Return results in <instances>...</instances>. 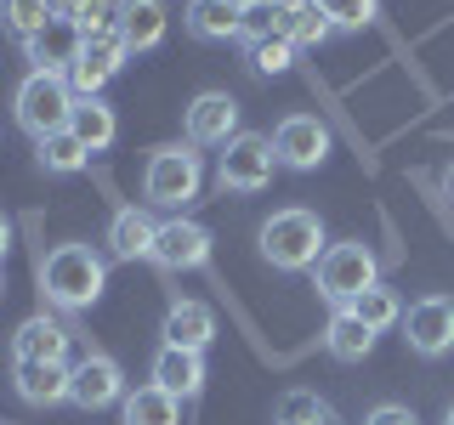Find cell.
Here are the masks:
<instances>
[{
	"instance_id": "cell-40",
	"label": "cell",
	"mask_w": 454,
	"mask_h": 425,
	"mask_svg": "<svg viewBox=\"0 0 454 425\" xmlns=\"http://www.w3.org/2000/svg\"><path fill=\"white\" fill-rule=\"evenodd\" d=\"M0 295H6V273H0Z\"/></svg>"
},
{
	"instance_id": "cell-27",
	"label": "cell",
	"mask_w": 454,
	"mask_h": 425,
	"mask_svg": "<svg viewBox=\"0 0 454 425\" xmlns=\"http://www.w3.org/2000/svg\"><path fill=\"white\" fill-rule=\"evenodd\" d=\"M273 35H284V6H273V0H245L239 6V40L255 46V40H273Z\"/></svg>"
},
{
	"instance_id": "cell-26",
	"label": "cell",
	"mask_w": 454,
	"mask_h": 425,
	"mask_svg": "<svg viewBox=\"0 0 454 425\" xmlns=\"http://www.w3.org/2000/svg\"><path fill=\"white\" fill-rule=\"evenodd\" d=\"M324 414H335L330 403H324L318 391H307V386H295V391H284L278 403H273V425H318Z\"/></svg>"
},
{
	"instance_id": "cell-8",
	"label": "cell",
	"mask_w": 454,
	"mask_h": 425,
	"mask_svg": "<svg viewBox=\"0 0 454 425\" xmlns=\"http://www.w3.org/2000/svg\"><path fill=\"white\" fill-rule=\"evenodd\" d=\"M148 261L165 267V273H199L210 261V233L188 216H170V221H160V238H153Z\"/></svg>"
},
{
	"instance_id": "cell-33",
	"label": "cell",
	"mask_w": 454,
	"mask_h": 425,
	"mask_svg": "<svg viewBox=\"0 0 454 425\" xmlns=\"http://www.w3.org/2000/svg\"><path fill=\"white\" fill-rule=\"evenodd\" d=\"M364 425H420L415 420V408H403V403H380V408H369Z\"/></svg>"
},
{
	"instance_id": "cell-2",
	"label": "cell",
	"mask_w": 454,
	"mask_h": 425,
	"mask_svg": "<svg viewBox=\"0 0 454 425\" xmlns=\"http://www.w3.org/2000/svg\"><path fill=\"white\" fill-rule=\"evenodd\" d=\"M324 255V221L312 210H278L262 221V261L278 273H307Z\"/></svg>"
},
{
	"instance_id": "cell-13",
	"label": "cell",
	"mask_w": 454,
	"mask_h": 425,
	"mask_svg": "<svg viewBox=\"0 0 454 425\" xmlns=\"http://www.w3.org/2000/svg\"><path fill=\"white\" fill-rule=\"evenodd\" d=\"M153 238H160V221H153L148 210H137V205H120L108 216L103 244H108L114 261H148V255H153Z\"/></svg>"
},
{
	"instance_id": "cell-22",
	"label": "cell",
	"mask_w": 454,
	"mask_h": 425,
	"mask_svg": "<svg viewBox=\"0 0 454 425\" xmlns=\"http://www.w3.org/2000/svg\"><path fill=\"white\" fill-rule=\"evenodd\" d=\"M68 131H74L91 153H103V148H114V136H120V120H114V108L103 103V97H80Z\"/></svg>"
},
{
	"instance_id": "cell-41",
	"label": "cell",
	"mask_w": 454,
	"mask_h": 425,
	"mask_svg": "<svg viewBox=\"0 0 454 425\" xmlns=\"http://www.w3.org/2000/svg\"><path fill=\"white\" fill-rule=\"evenodd\" d=\"M227 6H245V0H227Z\"/></svg>"
},
{
	"instance_id": "cell-38",
	"label": "cell",
	"mask_w": 454,
	"mask_h": 425,
	"mask_svg": "<svg viewBox=\"0 0 454 425\" xmlns=\"http://www.w3.org/2000/svg\"><path fill=\"white\" fill-rule=\"evenodd\" d=\"M318 425H340V420H335V414H324V420H318Z\"/></svg>"
},
{
	"instance_id": "cell-6",
	"label": "cell",
	"mask_w": 454,
	"mask_h": 425,
	"mask_svg": "<svg viewBox=\"0 0 454 425\" xmlns=\"http://www.w3.org/2000/svg\"><path fill=\"white\" fill-rule=\"evenodd\" d=\"M273 170H278L273 136L239 131V136L222 148V159H216V182H222V193H262L267 182H273Z\"/></svg>"
},
{
	"instance_id": "cell-1",
	"label": "cell",
	"mask_w": 454,
	"mask_h": 425,
	"mask_svg": "<svg viewBox=\"0 0 454 425\" xmlns=\"http://www.w3.org/2000/svg\"><path fill=\"white\" fill-rule=\"evenodd\" d=\"M103 283H108V261L91 244H57L40 261V295L57 312H91L103 301Z\"/></svg>"
},
{
	"instance_id": "cell-11",
	"label": "cell",
	"mask_w": 454,
	"mask_h": 425,
	"mask_svg": "<svg viewBox=\"0 0 454 425\" xmlns=\"http://www.w3.org/2000/svg\"><path fill=\"white\" fill-rule=\"evenodd\" d=\"M273 153L284 170H318L330 159V131H324L312 113H290V120H278L273 131Z\"/></svg>"
},
{
	"instance_id": "cell-32",
	"label": "cell",
	"mask_w": 454,
	"mask_h": 425,
	"mask_svg": "<svg viewBox=\"0 0 454 425\" xmlns=\"http://www.w3.org/2000/svg\"><path fill=\"white\" fill-rule=\"evenodd\" d=\"M68 18H74L85 35H108V28H120V0H80Z\"/></svg>"
},
{
	"instance_id": "cell-9",
	"label": "cell",
	"mask_w": 454,
	"mask_h": 425,
	"mask_svg": "<svg viewBox=\"0 0 454 425\" xmlns=\"http://www.w3.org/2000/svg\"><path fill=\"white\" fill-rule=\"evenodd\" d=\"M68 403L85 408V414H97V408H108V403H125L120 363H114L108 352H85L74 363V380H68Z\"/></svg>"
},
{
	"instance_id": "cell-31",
	"label": "cell",
	"mask_w": 454,
	"mask_h": 425,
	"mask_svg": "<svg viewBox=\"0 0 454 425\" xmlns=\"http://www.w3.org/2000/svg\"><path fill=\"white\" fill-rule=\"evenodd\" d=\"M290 63H295V46H290L284 35H273V40H255V46H250V68H255V74H267V80L284 74Z\"/></svg>"
},
{
	"instance_id": "cell-35",
	"label": "cell",
	"mask_w": 454,
	"mask_h": 425,
	"mask_svg": "<svg viewBox=\"0 0 454 425\" xmlns=\"http://www.w3.org/2000/svg\"><path fill=\"white\" fill-rule=\"evenodd\" d=\"M6 244H12V221L0 216V255H6Z\"/></svg>"
},
{
	"instance_id": "cell-21",
	"label": "cell",
	"mask_w": 454,
	"mask_h": 425,
	"mask_svg": "<svg viewBox=\"0 0 454 425\" xmlns=\"http://www.w3.org/2000/svg\"><path fill=\"white\" fill-rule=\"evenodd\" d=\"M120 414H125V425H182V403H176L170 391H160V386L148 380V386L125 391Z\"/></svg>"
},
{
	"instance_id": "cell-19",
	"label": "cell",
	"mask_w": 454,
	"mask_h": 425,
	"mask_svg": "<svg viewBox=\"0 0 454 425\" xmlns=\"http://www.w3.org/2000/svg\"><path fill=\"white\" fill-rule=\"evenodd\" d=\"M216 340V312L205 301H176L165 312V346H188V352H205Z\"/></svg>"
},
{
	"instance_id": "cell-7",
	"label": "cell",
	"mask_w": 454,
	"mask_h": 425,
	"mask_svg": "<svg viewBox=\"0 0 454 425\" xmlns=\"http://www.w3.org/2000/svg\"><path fill=\"white\" fill-rule=\"evenodd\" d=\"M403 340L420 358H449L454 352V295H420L403 312Z\"/></svg>"
},
{
	"instance_id": "cell-20",
	"label": "cell",
	"mask_w": 454,
	"mask_h": 425,
	"mask_svg": "<svg viewBox=\"0 0 454 425\" xmlns=\"http://www.w3.org/2000/svg\"><path fill=\"white\" fill-rule=\"evenodd\" d=\"M182 23H188L193 40H210V46L239 40V6H227V0H188Z\"/></svg>"
},
{
	"instance_id": "cell-18",
	"label": "cell",
	"mask_w": 454,
	"mask_h": 425,
	"mask_svg": "<svg viewBox=\"0 0 454 425\" xmlns=\"http://www.w3.org/2000/svg\"><path fill=\"white\" fill-rule=\"evenodd\" d=\"M165 28H170L165 0H120V35H125V46H131V57L153 51L165 40Z\"/></svg>"
},
{
	"instance_id": "cell-37",
	"label": "cell",
	"mask_w": 454,
	"mask_h": 425,
	"mask_svg": "<svg viewBox=\"0 0 454 425\" xmlns=\"http://www.w3.org/2000/svg\"><path fill=\"white\" fill-rule=\"evenodd\" d=\"M273 6H284V12H295V6H307V0H273Z\"/></svg>"
},
{
	"instance_id": "cell-30",
	"label": "cell",
	"mask_w": 454,
	"mask_h": 425,
	"mask_svg": "<svg viewBox=\"0 0 454 425\" xmlns=\"http://www.w3.org/2000/svg\"><path fill=\"white\" fill-rule=\"evenodd\" d=\"M312 6L330 18V28H347V35H352V28H369V23H375V6H380V0H312Z\"/></svg>"
},
{
	"instance_id": "cell-12",
	"label": "cell",
	"mask_w": 454,
	"mask_h": 425,
	"mask_svg": "<svg viewBox=\"0 0 454 425\" xmlns=\"http://www.w3.org/2000/svg\"><path fill=\"white\" fill-rule=\"evenodd\" d=\"M23 51H28V63H35L40 74H68V68L80 63V51H85V28L74 18H51L35 40H23Z\"/></svg>"
},
{
	"instance_id": "cell-16",
	"label": "cell",
	"mask_w": 454,
	"mask_h": 425,
	"mask_svg": "<svg viewBox=\"0 0 454 425\" xmlns=\"http://www.w3.org/2000/svg\"><path fill=\"white\" fill-rule=\"evenodd\" d=\"M12 363H68V329L57 318H23L12 335Z\"/></svg>"
},
{
	"instance_id": "cell-24",
	"label": "cell",
	"mask_w": 454,
	"mask_h": 425,
	"mask_svg": "<svg viewBox=\"0 0 454 425\" xmlns=\"http://www.w3.org/2000/svg\"><path fill=\"white\" fill-rule=\"evenodd\" d=\"M330 35H335L330 18H324V12L312 6V0H307V6H295V12H284V40H290L295 51H318Z\"/></svg>"
},
{
	"instance_id": "cell-14",
	"label": "cell",
	"mask_w": 454,
	"mask_h": 425,
	"mask_svg": "<svg viewBox=\"0 0 454 425\" xmlns=\"http://www.w3.org/2000/svg\"><path fill=\"white\" fill-rule=\"evenodd\" d=\"M153 386L170 391L182 403V397H199L205 391V352H188V346H160L153 352Z\"/></svg>"
},
{
	"instance_id": "cell-17",
	"label": "cell",
	"mask_w": 454,
	"mask_h": 425,
	"mask_svg": "<svg viewBox=\"0 0 454 425\" xmlns=\"http://www.w3.org/2000/svg\"><path fill=\"white\" fill-rule=\"evenodd\" d=\"M324 352H330L335 363H364L369 352H375V329H369L352 306H335L330 323H324Z\"/></svg>"
},
{
	"instance_id": "cell-36",
	"label": "cell",
	"mask_w": 454,
	"mask_h": 425,
	"mask_svg": "<svg viewBox=\"0 0 454 425\" xmlns=\"http://www.w3.org/2000/svg\"><path fill=\"white\" fill-rule=\"evenodd\" d=\"M443 193H449V198H454V165H449V170H443Z\"/></svg>"
},
{
	"instance_id": "cell-29",
	"label": "cell",
	"mask_w": 454,
	"mask_h": 425,
	"mask_svg": "<svg viewBox=\"0 0 454 425\" xmlns=\"http://www.w3.org/2000/svg\"><path fill=\"white\" fill-rule=\"evenodd\" d=\"M0 23H6L18 40H35L40 28L51 23V6L46 0H0Z\"/></svg>"
},
{
	"instance_id": "cell-28",
	"label": "cell",
	"mask_w": 454,
	"mask_h": 425,
	"mask_svg": "<svg viewBox=\"0 0 454 425\" xmlns=\"http://www.w3.org/2000/svg\"><path fill=\"white\" fill-rule=\"evenodd\" d=\"M125 57H131V46H125V35L120 28H108V35H85V51H80V63H91L97 74H120L125 68Z\"/></svg>"
},
{
	"instance_id": "cell-15",
	"label": "cell",
	"mask_w": 454,
	"mask_h": 425,
	"mask_svg": "<svg viewBox=\"0 0 454 425\" xmlns=\"http://www.w3.org/2000/svg\"><path fill=\"white\" fill-rule=\"evenodd\" d=\"M68 380H74V363H12V386L28 408L68 403Z\"/></svg>"
},
{
	"instance_id": "cell-25",
	"label": "cell",
	"mask_w": 454,
	"mask_h": 425,
	"mask_svg": "<svg viewBox=\"0 0 454 425\" xmlns=\"http://www.w3.org/2000/svg\"><path fill=\"white\" fill-rule=\"evenodd\" d=\"M358 318L369 323V329H392V323H403V301H397V290H387V283H369V290L358 295V301H347Z\"/></svg>"
},
{
	"instance_id": "cell-3",
	"label": "cell",
	"mask_w": 454,
	"mask_h": 425,
	"mask_svg": "<svg viewBox=\"0 0 454 425\" xmlns=\"http://www.w3.org/2000/svg\"><path fill=\"white\" fill-rule=\"evenodd\" d=\"M199 188H205V165H199L193 142H170V148L148 153V170H142V193H148V205L182 210V205L199 198Z\"/></svg>"
},
{
	"instance_id": "cell-4",
	"label": "cell",
	"mask_w": 454,
	"mask_h": 425,
	"mask_svg": "<svg viewBox=\"0 0 454 425\" xmlns=\"http://www.w3.org/2000/svg\"><path fill=\"white\" fill-rule=\"evenodd\" d=\"M74 103L80 97L68 91V74H28L18 85V97H12V113H18V125L28 136H51V131H68V120H74Z\"/></svg>"
},
{
	"instance_id": "cell-10",
	"label": "cell",
	"mask_w": 454,
	"mask_h": 425,
	"mask_svg": "<svg viewBox=\"0 0 454 425\" xmlns=\"http://www.w3.org/2000/svg\"><path fill=\"white\" fill-rule=\"evenodd\" d=\"M182 131H188L193 148H227L239 136V103L227 91H199L182 113Z\"/></svg>"
},
{
	"instance_id": "cell-34",
	"label": "cell",
	"mask_w": 454,
	"mask_h": 425,
	"mask_svg": "<svg viewBox=\"0 0 454 425\" xmlns=\"http://www.w3.org/2000/svg\"><path fill=\"white\" fill-rule=\"evenodd\" d=\"M46 6H51V18H68V12H74L80 0H46Z\"/></svg>"
},
{
	"instance_id": "cell-39",
	"label": "cell",
	"mask_w": 454,
	"mask_h": 425,
	"mask_svg": "<svg viewBox=\"0 0 454 425\" xmlns=\"http://www.w3.org/2000/svg\"><path fill=\"white\" fill-rule=\"evenodd\" d=\"M443 425H454V408H449V414H443Z\"/></svg>"
},
{
	"instance_id": "cell-5",
	"label": "cell",
	"mask_w": 454,
	"mask_h": 425,
	"mask_svg": "<svg viewBox=\"0 0 454 425\" xmlns=\"http://www.w3.org/2000/svg\"><path fill=\"white\" fill-rule=\"evenodd\" d=\"M369 283H380V267H375V255H369V244H358V238L330 244V250L318 255V295H324L330 306L358 301Z\"/></svg>"
},
{
	"instance_id": "cell-23",
	"label": "cell",
	"mask_w": 454,
	"mask_h": 425,
	"mask_svg": "<svg viewBox=\"0 0 454 425\" xmlns=\"http://www.w3.org/2000/svg\"><path fill=\"white\" fill-rule=\"evenodd\" d=\"M35 159L46 176H74V170H85V159H91V148L74 136V131H51L35 142Z\"/></svg>"
}]
</instances>
